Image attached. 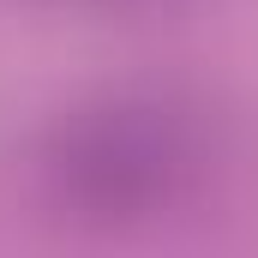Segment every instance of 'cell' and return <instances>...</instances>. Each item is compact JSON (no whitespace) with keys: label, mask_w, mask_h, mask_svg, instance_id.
Returning <instances> with one entry per match:
<instances>
[{"label":"cell","mask_w":258,"mask_h":258,"mask_svg":"<svg viewBox=\"0 0 258 258\" xmlns=\"http://www.w3.org/2000/svg\"><path fill=\"white\" fill-rule=\"evenodd\" d=\"M210 156L216 138L198 108L174 96H108L48 132L36 168L66 216L132 222L186 198Z\"/></svg>","instance_id":"1"}]
</instances>
